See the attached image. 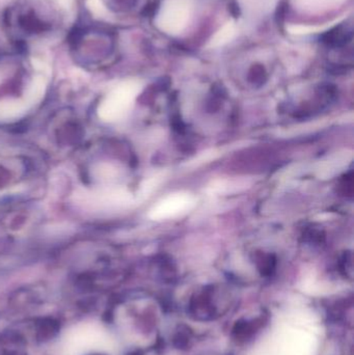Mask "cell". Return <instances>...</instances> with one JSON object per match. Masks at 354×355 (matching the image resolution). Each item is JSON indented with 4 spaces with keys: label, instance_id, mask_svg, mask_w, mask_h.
Here are the masks:
<instances>
[{
    "label": "cell",
    "instance_id": "cell-1",
    "mask_svg": "<svg viewBox=\"0 0 354 355\" xmlns=\"http://www.w3.org/2000/svg\"><path fill=\"white\" fill-rule=\"evenodd\" d=\"M57 25L51 8L41 3L23 2L8 15V26L19 39H30L49 33Z\"/></svg>",
    "mask_w": 354,
    "mask_h": 355
},
{
    "label": "cell",
    "instance_id": "cell-8",
    "mask_svg": "<svg viewBox=\"0 0 354 355\" xmlns=\"http://www.w3.org/2000/svg\"><path fill=\"white\" fill-rule=\"evenodd\" d=\"M338 22L339 20H337L336 22L328 23V24L322 25V26H312V25H288V26H287V31H288L290 35H297V37H299V35H311V33H321V31H326V29L330 28L333 24Z\"/></svg>",
    "mask_w": 354,
    "mask_h": 355
},
{
    "label": "cell",
    "instance_id": "cell-5",
    "mask_svg": "<svg viewBox=\"0 0 354 355\" xmlns=\"http://www.w3.org/2000/svg\"><path fill=\"white\" fill-rule=\"evenodd\" d=\"M241 10L247 18H262L274 12L278 0H238Z\"/></svg>",
    "mask_w": 354,
    "mask_h": 355
},
{
    "label": "cell",
    "instance_id": "cell-7",
    "mask_svg": "<svg viewBox=\"0 0 354 355\" xmlns=\"http://www.w3.org/2000/svg\"><path fill=\"white\" fill-rule=\"evenodd\" d=\"M238 33V25L233 20L228 21L226 24L222 25L210 40L208 47L220 48L227 44L231 43L236 37Z\"/></svg>",
    "mask_w": 354,
    "mask_h": 355
},
{
    "label": "cell",
    "instance_id": "cell-6",
    "mask_svg": "<svg viewBox=\"0 0 354 355\" xmlns=\"http://www.w3.org/2000/svg\"><path fill=\"white\" fill-rule=\"evenodd\" d=\"M346 0H291L293 8L303 14H320L344 3Z\"/></svg>",
    "mask_w": 354,
    "mask_h": 355
},
{
    "label": "cell",
    "instance_id": "cell-2",
    "mask_svg": "<svg viewBox=\"0 0 354 355\" xmlns=\"http://www.w3.org/2000/svg\"><path fill=\"white\" fill-rule=\"evenodd\" d=\"M193 12V0H164L156 15V26L166 35H181L191 23Z\"/></svg>",
    "mask_w": 354,
    "mask_h": 355
},
{
    "label": "cell",
    "instance_id": "cell-3",
    "mask_svg": "<svg viewBox=\"0 0 354 355\" xmlns=\"http://www.w3.org/2000/svg\"><path fill=\"white\" fill-rule=\"evenodd\" d=\"M141 89L143 87L139 83H127L114 89L98 107L99 118L107 123L124 119L132 108Z\"/></svg>",
    "mask_w": 354,
    "mask_h": 355
},
{
    "label": "cell",
    "instance_id": "cell-4",
    "mask_svg": "<svg viewBox=\"0 0 354 355\" xmlns=\"http://www.w3.org/2000/svg\"><path fill=\"white\" fill-rule=\"evenodd\" d=\"M195 206V196L188 192H176L154 205L150 210L149 216L153 220H168L186 214Z\"/></svg>",
    "mask_w": 354,
    "mask_h": 355
}]
</instances>
